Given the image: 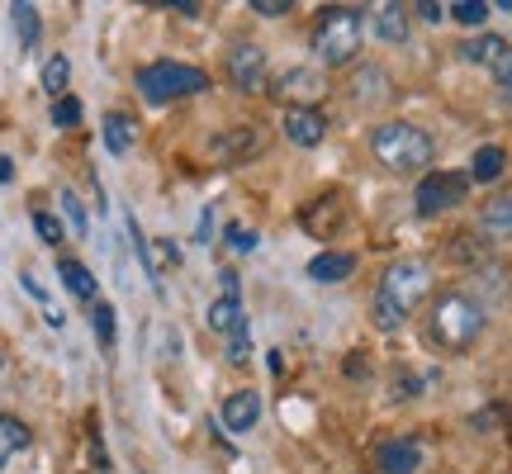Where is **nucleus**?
Masks as SVG:
<instances>
[{
    "label": "nucleus",
    "instance_id": "f257e3e1",
    "mask_svg": "<svg viewBox=\"0 0 512 474\" xmlns=\"http://www.w3.org/2000/svg\"><path fill=\"white\" fill-rule=\"evenodd\" d=\"M370 157L394 176H427L437 143H432L427 128L408 124V119H384V124L370 128Z\"/></svg>",
    "mask_w": 512,
    "mask_h": 474
},
{
    "label": "nucleus",
    "instance_id": "f03ea898",
    "mask_svg": "<svg viewBox=\"0 0 512 474\" xmlns=\"http://www.w3.org/2000/svg\"><path fill=\"white\" fill-rule=\"evenodd\" d=\"M484 323H489V313H484V304H479L475 294L446 290V294H437V304H432L427 337H432L441 351H470L479 337H484Z\"/></svg>",
    "mask_w": 512,
    "mask_h": 474
},
{
    "label": "nucleus",
    "instance_id": "7ed1b4c3",
    "mask_svg": "<svg viewBox=\"0 0 512 474\" xmlns=\"http://www.w3.org/2000/svg\"><path fill=\"white\" fill-rule=\"evenodd\" d=\"M366 38V10L356 5H323L313 19V53L323 67H351Z\"/></svg>",
    "mask_w": 512,
    "mask_h": 474
},
{
    "label": "nucleus",
    "instance_id": "20e7f679",
    "mask_svg": "<svg viewBox=\"0 0 512 474\" xmlns=\"http://www.w3.org/2000/svg\"><path fill=\"white\" fill-rule=\"evenodd\" d=\"M138 91H143L147 105H171V100H190V95L209 91V72L204 67H190V62H171V57H157V62H143L138 72Z\"/></svg>",
    "mask_w": 512,
    "mask_h": 474
},
{
    "label": "nucleus",
    "instance_id": "39448f33",
    "mask_svg": "<svg viewBox=\"0 0 512 474\" xmlns=\"http://www.w3.org/2000/svg\"><path fill=\"white\" fill-rule=\"evenodd\" d=\"M380 299H389L394 309L408 318V313L418 309L422 299L432 294V266L422 261V256H399L394 266H384V275H380Z\"/></svg>",
    "mask_w": 512,
    "mask_h": 474
},
{
    "label": "nucleus",
    "instance_id": "423d86ee",
    "mask_svg": "<svg viewBox=\"0 0 512 474\" xmlns=\"http://www.w3.org/2000/svg\"><path fill=\"white\" fill-rule=\"evenodd\" d=\"M470 195V176L465 171H427L413 190V209H418V219H437L446 209H456L465 204Z\"/></svg>",
    "mask_w": 512,
    "mask_h": 474
},
{
    "label": "nucleus",
    "instance_id": "0eeeda50",
    "mask_svg": "<svg viewBox=\"0 0 512 474\" xmlns=\"http://www.w3.org/2000/svg\"><path fill=\"white\" fill-rule=\"evenodd\" d=\"M223 72H228V81L238 86L242 95H266V48L261 43H233L228 48V57H223Z\"/></svg>",
    "mask_w": 512,
    "mask_h": 474
},
{
    "label": "nucleus",
    "instance_id": "6e6552de",
    "mask_svg": "<svg viewBox=\"0 0 512 474\" xmlns=\"http://www.w3.org/2000/svg\"><path fill=\"white\" fill-rule=\"evenodd\" d=\"M209 152L219 157L223 166H242L261 157L266 152V128L261 124H233V128H219L214 138H209Z\"/></svg>",
    "mask_w": 512,
    "mask_h": 474
},
{
    "label": "nucleus",
    "instance_id": "1a4fd4ad",
    "mask_svg": "<svg viewBox=\"0 0 512 474\" xmlns=\"http://www.w3.org/2000/svg\"><path fill=\"white\" fill-rule=\"evenodd\" d=\"M351 105H361V110H375V105H384L389 95H394V76L384 72L380 62H361L356 72H351Z\"/></svg>",
    "mask_w": 512,
    "mask_h": 474
},
{
    "label": "nucleus",
    "instance_id": "9d476101",
    "mask_svg": "<svg viewBox=\"0 0 512 474\" xmlns=\"http://www.w3.org/2000/svg\"><path fill=\"white\" fill-rule=\"evenodd\" d=\"M280 128H285V138L294 147H318L328 138V119H323L318 105H285V124Z\"/></svg>",
    "mask_w": 512,
    "mask_h": 474
},
{
    "label": "nucleus",
    "instance_id": "9b49d317",
    "mask_svg": "<svg viewBox=\"0 0 512 474\" xmlns=\"http://www.w3.org/2000/svg\"><path fill=\"white\" fill-rule=\"evenodd\" d=\"M271 95L290 100V105H313V100H323V95H328V76L313 72V67H290V72L275 81Z\"/></svg>",
    "mask_w": 512,
    "mask_h": 474
},
{
    "label": "nucleus",
    "instance_id": "f8f14e48",
    "mask_svg": "<svg viewBox=\"0 0 512 474\" xmlns=\"http://www.w3.org/2000/svg\"><path fill=\"white\" fill-rule=\"evenodd\" d=\"M219 418H223V427H228L233 437H242V432H252L256 418H261V394H256V389H233V394L223 399Z\"/></svg>",
    "mask_w": 512,
    "mask_h": 474
},
{
    "label": "nucleus",
    "instance_id": "ddd939ff",
    "mask_svg": "<svg viewBox=\"0 0 512 474\" xmlns=\"http://www.w3.org/2000/svg\"><path fill=\"white\" fill-rule=\"evenodd\" d=\"M370 34L380 38V43H408L413 34V10L408 5H380V10H370Z\"/></svg>",
    "mask_w": 512,
    "mask_h": 474
},
{
    "label": "nucleus",
    "instance_id": "4468645a",
    "mask_svg": "<svg viewBox=\"0 0 512 474\" xmlns=\"http://www.w3.org/2000/svg\"><path fill=\"white\" fill-rule=\"evenodd\" d=\"M57 280H62L67 294H76L81 304H100V280H95L91 266H81L76 256H57Z\"/></svg>",
    "mask_w": 512,
    "mask_h": 474
},
{
    "label": "nucleus",
    "instance_id": "2eb2a0df",
    "mask_svg": "<svg viewBox=\"0 0 512 474\" xmlns=\"http://www.w3.org/2000/svg\"><path fill=\"white\" fill-rule=\"evenodd\" d=\"M479 237L512 242V195H494V200L479 204Z\"/></svg>",
    "mask_w": 512,
    "mask_h": 474
},
{
    "label": "nucleus",
    "instance_id": "dca6fc26",
    "mask_svg": "<svg viewBox=\"0 0 512 474\" xmlns=\"http://www.w3.org/2000/svg\"><path fill=\"white\" fill-rule=\"evenodd\" d=\"M375 465H380L384 474H418V465H422L418 441H408V437L384 441L380 451H375Z\"/></svg>",
    "mask_w": 512,
    "mask_h": 474
},
{
    "label": "nucleus",
    "instance_id": "f3484780",
    "mask_svg": "<svg viewBox=\"0 0 512 474\" xmlns=\"http://www.w3.org/2000/svg\"><path fill=\"white\" fill-rule=\"evenodd\" d=\"M356 275V256L351 252H318L309 261V280L313 285H342Z\"/></svg>",
    "mask_w": 512,
    "mask_h": 474
},
{
    "label": "nucleus",
    "instance_id": "a211bd4d",
    "mask_svg": "<svg viewBox=\"0 0 512 474\" xmlns=\"http://www.w3.org/2000/svg\"><path fill=\"white\" fill-rule=\"evenodd\" d=\"M204 318H209V328L219 332V337H238V332H247V313H242L238 294H219Z\"/></svg>",
    "mask_w": 512,
    "mask_h": 474
},
{
    "label": "nucleus",
    "instance_id": "6ab92c4d",
    "mask_svg": "<svg viewBox=\"0 0 512 474\" xmlns=\"http://www.w3.org/2000/svg\"><path fill=\"white\" fill-rule=\"evenodd\" d=\"M29 441H34L29 422L15 418V413H0V470H5L19 451H29Z\"/></svg>",
    "mask_w": 512,
    "mask_h": 474
},
{
    "label": "nucleus",
    "instance_id": "aec40b11",
    "mask_svg": "<svg viewBox=\"0 0 512 474\" xmlns=\"http://www.w3.org/2000/svg\"><path fill=\"white\" fill-rule=\"evenodd\" d=\"M503 171H508V152H503V147H498V143L475 147V157H470V181L494 185Z\"/></svg>",
    "mask_w": 512,
    "mask_h": 474
},
{
    "label": "nucleus",
    "instance_id": "412c9836",
    "mask_svg": "<svg viewBox=\"0 0 512 474\" xmlns=\"http://www.w3.org/2000/svg\"><path fill=\"white\" fill-rule=\"evenodd\" d=\"M10 24H15L19 48H38V38H43V15H38V5L15 0V5H10Z\"/></svg>",
    "mask_w": 512,
    "mask_h": 474
},
{
    "label": "nucleus",
    "instance_id": "4be33fe9",
    "mask_svg": "<svg viewBox=\"0 0 512 474\" xmlns=\"http://www.w3.org/2000/svg\"><path fill=\"white\" fill-rule=\"evenodd\" d=\"M133 138H138L133 114H124V110H110V114H105V147H110L114 157H124L128 147H133Z\"/></svg>",
    "mask_w": 512,
    "mask_h": 474
},
{
    "label": "nucleus",
    "instance_id": "5701e85b",
    "mask_svg": "<svg viewBox=\"0 0 512 474\" xmlns=\"http://www.w3.org/2000/svg\"><path fill=\"white\" fill-rule=\"evenodd\" d=\"M503 48H508V43H503L498 34H484V38H470V43H460V57H465V62H475V67H494Z\"/></svg>",
    "mask_w": 512,
    "mask_h": 474
},
{
    "label": "nucleus",
    "instance_id": "b1692460",
    "mask_svg": "<svg viewBox=\"0 0 512 474\" xmlns=\"http://www.w3.org/2000/svg\"><path fill=\"white\" fill-rule=\"evenodd\" d=\"M67 81H72V57L53 53L43 62V91L53 95V100H62V95H67Z\"/></svg>",
    "mask_w": 512,
    "mask_h": 474
},
{
    "label": "nucleus",
    "instance_id": "393cba45",
    "mask_svg": "<svg viewBox=\"0 0 512 474\" xmlns=\"http://www.w3.org/2000/svg\"><path fill=\"white\" fill-rule=\"evenodd\" d=\"M91 332H95V342L110 351L114 347V337H119V323H114V304H91Z\"/></svg>",
    "mask_w": 512,
    "mask_h": 474
},
{
    "label": "nucleus",
    "instance_id": "a878e982",
    "mask_svg": "<svg viewBox=\"0 0 512 474\" xmlns=\"http://www.w3.org/2000/svg\"><path fill=\"white\" fill-rule=\"evenodd\" d=\"M446 15L456 19V24H465V29H479L489 19V5L484 0H456V5H446Z\"/></svg>",
    "mask_w": 512,
    "mask_h": 474
},
{
    "label": "nucleus",
    "instance_id": "bb28decb",
    "mask_svg": "<svg viewBox=\"0 0 512 474\" xmlns=\"http://www.w3.org/2000/svg\"><path fill=\"white\" fill-rule=\"evenodd\" d=\"M451 256H456V261H470V266H484V261H489V247L475 242L470 233H460V237H451Z\"/></svg>",
    "mask_w": 512,
    "mask_h": 474
},
{
    "label": "nucleus",
    "instance_id": "cd10ccee",
    "mask_svg": "<svg viewBox=\"0 0 512 474\" xmlns=\"http://www.w3.org/2000/svg\"><path fill=\"white\" fill-rule=\"evenodd\" d=\"M185 256H181V247H176V242H171V237H157V242H152V271L162 275V266H181ZM157 285H162V280H157Z\"/></svg>",
    "mask_w": 512,
    "mask_h": 474
},
{
    "label": "nucleus",
    "instance_id": "c85d7f7f",
    "mask_svg": "<svg viewBox=\"0 0 512 474\" xmlns=\"http://www.w3.org/2000/svg\"><path fill=\"white\" fill-rule=\"evenodd\" d=\"M62 214L72 219V233H76V237H86V233H91V219H86V204L76 200L72 190H62Z\"/></svg>",
    "mask_w": 512,
    "mask_h": 474
},
{
    "label": "nucleus",
    "instance_id": "c756f323",
    "mask_svg": "<svg viewBox=\"0 0 512 474\" xmlns=\"http://www.w3.org/2000/svg\"><path fill=\"white\" fill-rule=\"evenodd\" d=\"M508 266H498V261H484V266H479V280H484V290L489 294H498V299H503V294H508Z\"/></svg>",
    "mask_w": 512,
    "mask_h": 474
},
{
    "label": "nucleus",
    "instance_id": "7c9ffc66",
    "mask_svg": "<svg viewBox=\"0 0 512 474\" xmlns=\"http://www.w3.org/2000/svg\"><path fill=\"white\" fill-rule=\"evenodd\" d=\"M53 124L57 128H76V124H81V100H76V95L53 100Z\"/></svg>",
    "mask_w": 512,
    "mask_h": 474
},
{
    "label": "nucleus",
    "instance_id": "2f4dec72",
    "mask_svg": "<svg viewBox=\"0 0 512 474\" xmlns=\"http://www.w3.org/2000/svg\"><path fill=\"white\" fill-rule=\"evenodd\" d=\"M34 233L48 242V247H62V223L53 219V214H43V209H34Z\"/></svg>",
    "mask_w": 512,
    "mask_h": 474
},
{
    "label": "nucleus",
    "instance_id": "473e14b6",
    "mask_svg": "<svg viewBox=\"0 0 512 474\" xmlns=\"http://www.w3.org/2000/svg\"><path fill=\"white\" fill-rule=\"evenodd\" d=\"M223 237L233 242V252H256V247H261V237H256L252 228H242V223H228V228H223Z\"/></svg>",
    "mask_w": 512,
    "mask_h": 474
},
{
    "label": "nucleus",
    "instance_id": "72a5a7b5",
    "mask_svg": "<svg viewBox=\"0 0 512 474\" xmlns=\"http://www.w3.org/2000/svg\"><path fill=\"white\" fill-rule=\"evenodd\" d=\"M228 365H252V337L247 332H238V337H228Z\"/></svg>",
    "mask_w": 512,
    "mask_h": 474
},
{
    "label": "nucleus",
    "instance_id": "f704fd0d",
    "mask_svg": "<svg viewBox=\"0 0 512 474\" xmlns=\"http://www.w3.org/2000/svg\"><path fill=\"white\" fill-rule=\"evenodd\" d=\"M489 72H494L498 91H508V95H512V48H503V53H498V62L489 67Z\"/></svg>",
    "mask_w": 512,
    "mask_h": 474
},
{
    "label": "nucleus",
    "instance_id": "c9c22d12",
    "mask_svg": "<svg viewBox=\"0 0 512 474\" xmlns=\"http://www.w3.org/2000/svg\"><path fill=\"white\" fill-rule=\"evenodd\" d=\"M294 5L290 0H252V15H261V19H280V15H290Z\"/></svg>",
    "mask_w": 512,
    "mask_h": 474
},
{
    "label": "nucleus",
    "instance_id": "e433bc0d",
    "mask_svg": "<svg viewBox=\"0 0 512 474\" xmlns=\"http://www.w3.org/2000/svg\"><path fill=\"white\" fill-rule=\"evenodd\" d=\"M157 10H171V15H200V0H147Z\"/></svg>",
    "mask_w": 512,
    "mask_h": 474
},
{
    "label": "nucleus",
    "instance_id": "4c0bfd02",
    "mask_svg": "<svg viewBox=\"0 0 512 474\" xmlns=\"http://www.w3.org/2000/svg\"><path fill=\"white\" fill-rule=\"evenodd\" d=\"M413 15H422V24H441V19H446V5H437V0H422V5H413Z\"/></svg>",
    "mask_w": 512,
    "mask_h": 474
},
{
    "label": "nucleus",
    "instance_id": "58836bf2",
    "mask_svg": "<svg viewBox=\"0 0 512 474\" xmlns=\"http://www.w3.org/2000/svg\"><path fill=\"white\" fill-rule=\"evenodd\" d=\"M394 389H399V399H418L422 380H418V375H399V384H394Z\"/></svg>",
    "mask_w": 512,
    "mask_h": 474
},
{
    "label": "nucleus",
    "instance_id": "ea45409f",
    "mask_svg": "<svg viewBox=\"0 0 512 474\" xmlns=\"http://www.w3.org/2000/svg\"><path fill=\"white\" fill-rule=\"evenodd\" d=\"M91 460H95V474H110V451L100 446V437H91Z\"/></svg>",
    "mask_w": 512,
    "mask_h": 474
},
{
    "label": "nucleus",
    "instance_id": "a19ab883",
    "mask_svg": "<svg viewBox=\"0 0 512 474\" xmlns=\"http://www.w3.org/2000/svg\"><path fill=\"white\" fill-rule=\"evenodd\" d=\"M19 285H24V294H34L38 304H48V290H43V285H38V280H34V275H29V271L19 275Z\"/></svg>",
    "mask_w": 512,
    "mask_h": 474
},
{
    "label": "nucleus",
    "instance_id": "79ce46f5",
    "mask_svg": "<svg viewBox=\"0 0 512 474\" xmlns=\"http://www.w3.org/2000/svg\"><path fill=\"white\" fill-rule=\"evenodd\" d=\"M219 280H223V294H238V299H242V280H238V271H219Z\"/></svg>",
    "mask_w": 512,
    "mask_h": 474
},
{
    "label": "nucleus",
    "instance_id": "37998d69",
    "mask_svg": "<svg viewBox=\"0 0 512 474\" xmlns=\"http://www.w3.org/2000/svg\"><path fill=\"white\" fill-rule=\"evenodd\" d=\"M15 181V162H10V157H0V185H10Z\"/></svg>",
    "mask_w": 512,
    "mask_h": 474
},
{
    "label": "nucleus",
    "instance_id": "c03bdc74",
    "mask_svg": "<svg viewBox=\"0 0 512 474\" xmlns=\"http://www.w3.org/2000/svg\"><path fill=\"white\" fill-rule=\"evenodd\" d=\"M498 10H503V15H512V0H503V5H498Z\"/></svg>",
    "mask_w": 512,
    "mask_h": 474
}]
</instances>
